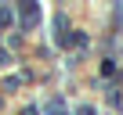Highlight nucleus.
I'll use <instances>...</instances> for the list:
<instances>
[{"label":"nucleus","mask_w":123,"mask_h":115,"mask_svg":"<svg viewBox=\"0 0 123 115\" xmlns=\"http://www.w3.org/2000/svg\"><path fill=\"white\" fill-rule=\"evenodd\" d=\"M36 18H40V7H36V4H22V7H18V22H22L25 29L36 25Z\"/></svg>","instance_id":"nucleus-1"},{"label":"nucleus","mask_w":123,"mask_h":115,"mask_svg":"<svg viewBox=\"0 0 123 115\" xmlns=\"http://www.w3.org/2000/svg\"><path fill=\"white\" fill-rule=\"evenodd\" d=\"M11 22H15V11H11V7H0V29L11 25Z\"/></svg>","instance_id":"nucleus-2"},{"label":"nucleus","mask_w":123,"mask_h":115,"mask_svg":"<svg viewBox=\"0 0 123 115\" xmlns=\"http://www.w3.org/2000/svg\"><path fill=\"white\" fill-rule=\"evenodd\" d=\"M47 115H69V111H65L62 101H51V104H47Z\"/></svg>","instance_id":"nucleus-3"},{"label":"nucleus","mask_w":123,"mask_h":115,"mask_svg":"<svg viewBox=\"0 0 123 115\" xmlns=\"http://www.w3.org/2000/svg\"><path fill=\"white\" fill-rule=\"evenodd\" d=\"M76 115H98V111H94V108H91V104H83V108H80V111H76Z\"/></svg>","instance_id":"nucleus-4"},{"label":"nucleus","mask_w":123,"mask_h":115,"mask_svg":"<svg viewBox=\"0 0 123 115\" xmlns=\"http://www.w3.org/2000/svg\"><path fill=\"white\" fill-rule=\"evenodd\" d=\"M22 115H36V108H33V104H29V108H22Z\"/></svg>","instance_id":"nucleus-5"}]
</instances>
